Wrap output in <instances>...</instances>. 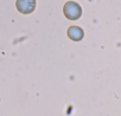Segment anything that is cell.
Returning <instances> with one entry per match:
<instances>
[{
  "instance_id": "cell-1",
  "label": "cell",
  "mask_w": 121,
  "mask_h": 116,
  "mask_svg": "<svg viewBox=\"0 0 121 116\" xmlns=\"http://www.w3.org/2000/svg\"><path fill=\"white\" fill-rule=\"evenodd\" d=\"M81 13H82V10L78 4H76L75 1H69L65 4L64 6V14L68 19L70 20H76L81 17Z\"/></svg>"
},
{
  "instance_id": "cell-2",
  "label": "cell",
  "mask_w": 121,
  "mask_h": 116,
  "mask_svg": "<svg viewBox=\"0 0 121 116\" xmlns=\"http://www.w3.org/2000/svg\"><path fill=\"white\" fill-rule=\"evenodd\" d=\"M17 8L24 14L32 13L36 8V0H17Z\"/></svg>"
},
{
  "instance_id": "cell-3",
  "label": "cell",
  "mask_w": 121,
  "mask_h": 116,
  "mask_svg": "<svg viewBox=\"0 0 121 116\" xmlns=\"http://www.w3.org/2000/svg\"><path fill=\"white\" fill-rule=\"evenodd\" d=\"M84 36V32L81 27L78 26H70L68 29V37L71 39V40H75V41H78L83 38Z\"/></svg>"
}]
</instances>
